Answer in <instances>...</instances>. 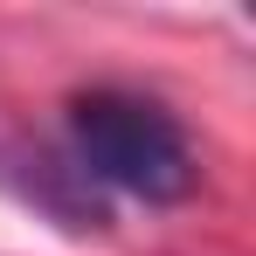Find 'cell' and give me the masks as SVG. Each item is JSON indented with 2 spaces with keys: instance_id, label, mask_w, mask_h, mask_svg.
<instances>
[{
  "instance_id": "obj_1",
  "label": "cell",
  "mask_w": 256,
  "mask_h": 256,
  "mask_svg": "<svg viewBox=\"0 0 256 256\" xmlns=\"http://www.w3.org/2000/svg\"><path fill=\"white\" fill-rule=\"evenodd\" d=\"M70 138H76V173L104 180L132 201H187L194 194V146L173 125V111H160L152 97L132 90H84L70 104Z\"/></svg>"
}]
</instances>
